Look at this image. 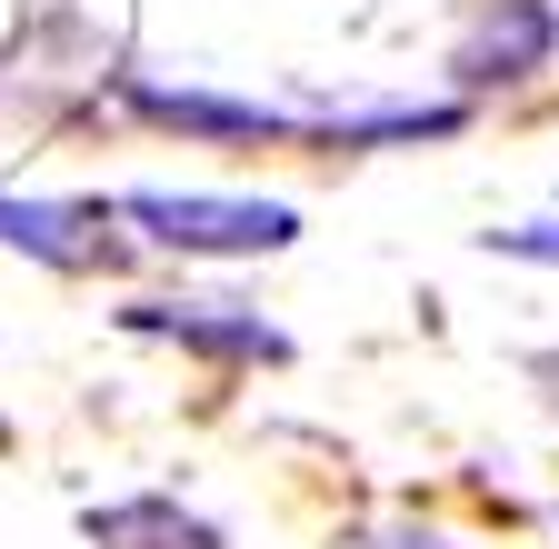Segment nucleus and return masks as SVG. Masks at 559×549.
<instances>
[{"label":"nucleus","mask_w":559,"mask_h":549,"mask_svg":"<svg viewBox=\"0 0 559 549\" xmlns=\"http://www.w3.org/2000/svg\"><path fill=\"white\" fill-rule=\"evenodd\" d=\"M110 220H140V240L180 260H270L300 240V211L260 190H120Z\"/></svg>","instance_id":"f257e3e1"},{"label":"nucleus","mask_w":559,"mask_h":549,"mask_svg":"<svg viewBox=\"0 0 559 549\" xmlns=\"http://www.w3.org/2000/svg\"><path fill=\"white\" fill-rule=\"evenodd\" d=\"M559 71V0H489V11L460 31L450 50V81L460 100H489V91H530Z\"/></svg>","instance_id":"f03ea898"},{"label":"nucleus","mask_w":559,"mask_h":549,"mask_svg":"<svg viewBox=\"0 0 559 549\" xmlns=\"http://www.w3.org/2000/svg\"><path fill=\"white\" fill-rule=\"evenodd\" d=\"M120 100L190 141H290L320 151V100H240V91H170V81H120Z\"/></svg>","instance_id":"7ed1b4c3"},{"label":"nucleus","mask_w":559,"mask_h":549,"mask_svg":"<svg viewBox=\"0 0 559 549\" xmlns=\"http://www.w3.org/2000/svg\"><path fill=\"white\" fill-rule=\"evenodd\" d=\"M120 330L140 339H180L200 360H230V370H260V360H290V330L260 320L250 300H120Z\"/></svg>","instance_id":"20e7f679"},{"label":"nucleus","mask_w":559,"mask_h":549,"mask_svg":"<svg viewBox=\"0 0 559 549\" xmlns=\"http://www.w3.org/2000/svg\"><path fill=\"white\" fill-rule=\"evenodd\" d=\"M0 250H21L40 270H91V260H110V211L100 200H21V190H0Z\"/></svg>","instance_id":"39448f33"},{"label":"nucleus","mask_w":559,"mask_h":549,"mask_svg":"<svg viewBox=\"0 0 559 549\" xmlns=\"http://www.w3.org/2000/svg\"><path fill=\"white\" fill-rule=\"evenodd\" d=\"M91 539H100V549H230L221 529H210L200 510H180L170 490H140V500L91 510Z\"/></svg>","instance_id":"423d86ee"},{"label":"nucleus","mask_w":559,"mask_h":549,"mask_svg":"<svg viewBox=\"0 0 559 549\" xmlns=\"http://www.w3.org/2000/svg\"><path fill=\"white\" fill-rule=\"evenodd\" d=\"M479 250L489 260H520V270H559V200L539 220H510V230H479Z\"/></svg>","instance_id":"0eeeda50"},{"label":"nucleus","mask_w":559,"mask_h":549,"mask_svg":"<svg viewBox=\"0 0 559 549\" xmlns=\"http://www.w3.org/2000/svg\"><path fill=\"white\" fill-rule=\"evenodd\" d=\"M360 549H460L450 529H380V539H360Z\"/></svg>","instance_id":"6e6552de"}]
</instances>
